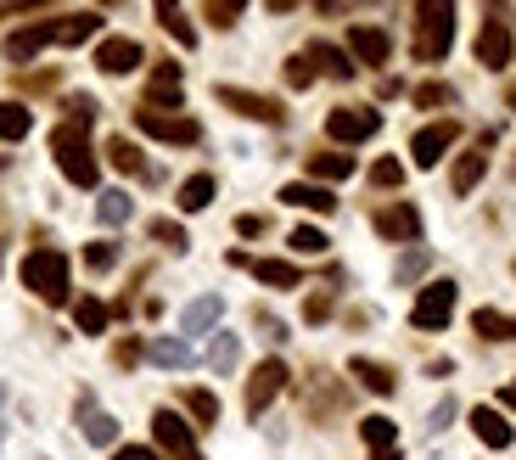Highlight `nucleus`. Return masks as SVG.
I'll list each match as a JSON object with an SVG mask.
<instances>
[{
	"mask_svg": "<svg viewBox=\"0 0 516 460\" xmlns=\"http://www.w3.org/2000/svg\"><path fill=\"white\" fill-rule=\"evenodd\" d=\"M96 29H101V17H96V12L40 17V23H29V29L6 34V57H12V62H29L34 51H45V45H85Z\"/></svg>",
	"mask_w": 516,
	"mask_h": 460,
	"instance_id": "1",
	"label": "nucleus"
},
{
	"mask_svg": "<svg viewBox=\"0 0 516 460\" xmlns=\"http://www.w3.org/2000/svg\"><path fill=\"white\" fill-rule=\"evenodd\" d=\"M449 45H455V0H416V34H410L416 62H444Z\"/></svg>",
	"mask_w": 516,
	"mask_h": 460,
	"instance_id": "2",
	"label": "nucleus"
},
{
	"mask_svg": "<svg viewBox=\"0 0 516 460\" xmlns=\"http://www.w3.org/2000/svg\"><path fill=\"white\" fill-rule=\"evenodd\" d=\"M51 152H57V169L68 174L73 186H96V174H101V163H96V152H90V124H57V135H51Z\"/></svg>",
	"mask_w": 516,
	"mask_h": 460,
	"instance_id": "3",
	"label": "nucleus"
},
{
	"mask_svg": "<svg viewBox=\"0 0 516 460\" xmlns=\"http://www.w3.org/2000/svg\"><path fill=\"white\" fill-rule=\"evenodd\" d=\"M23 287L45 303H68V259H62L57 247H34L29 259H23Z\"/></svg>",
	"mask_w": 516,
	"mask_h": 460,
	"instance_id": "4",
	"label": "nucleus"
},
{
	"mask_svg": "<svg viewBox=\"0 0 516 460\" xmlns=\"http://www.w3.org/2000/svg\"><path fill=\"white\" fill-rule=\"evenodd\" d=\"M455 281H432V287H421L416 309H410V320H416V331H444L449 315H455Z\"/></svg>",
	"mask_w": 516,
	"mask_h": 460,
	"instance_id": "5",
	"label": "nucleus"
},
{
	"mask_svg": "<svg viewBox=\"0 0 516 460\" xmlns=\"http://www.w3.org/2000/svg\"><path fill=\"white\" fill-rule=\"evenodd\" d=\"M376 130H382L376 107H331V113H326V135H331V141H343V146L371 141Z\"/></svg>",
	"mask_w": 516,
	"mask_h": 460,
	"instance_id": "6",
	"label": "nucleus"
},
{
	"mask_svg": "<svg viewBox=\"0 0 516 460\" xmlns=\"http://www.w3.org/2000/svg\"><path fill=\"white\" fill-rule=\"evenodd\" d=\"M135 130L152 135V141H169V146H197L202 130H197V118H180V113H135Z\"/></svg>",
	"mask_w": 516,
	"mask_h": 460,
	"instance_id": "7",
	"label": "nucleus"
},
{
	"mask_svg": "<svg viewBox=\"0 0 516 460\" xmlns=\"http://www.w3.org/2000/svg\"><path fill=\"white\" fill-rule=\"evenodd\" d=\"M214 96L225 101L230 113L253 118V124H287V107H281V101H270V96H258V90H236V85H219Z\"/></svg>",
	"mask_w": 516,
	"mask_h": 460,
	"instance_id": "8",
	"label": "nucleus"
},
{
	"mask_svg": "<svg viewBox=\"0 0 516 460\" xmlns=\"http://www.w3.org/2000/svg\"><path fill=\"white\" fill-rule=\"evenodd\" d=\"M152 438H158V449L169 460H202V449H197V438H191V427L174 410H158L152 416Z\"/></svg>",
	"mask_w": 516,
	"mask_h": 460,
	"instance_id": "9",
	"label": "nucleus"
},
{
	"mask_svg": "<svg viewBox=\"0 0 516 460\" xmlns=\"http://www.w3.org/2000/svg\"><path fill=\"white\" fill-rule=\"evenodd\" d=\"M287 360H264V365H258V371L253 376H247V416H264V410H270V399H275V393H281V388H287Z\"/></svg>",
	"mask_w": 516,
	"mask_h": 460,
	"instance_id": "10",
	"label": "nucleus"
},
{
	"mask_svg": "<svg viewBox=\"0 0 516 460\" xmlns=\"http://www.w3.org/2000/svg\"><path fill=\"white\" fill-rule=\"evenodd\" d=\"M376 236H382V242H416L421 208L416 202H387V208H376Z\"/></svg>",
	"mask_w": 516,
	"mask_h": 460,
	"instance_id": "11",
	"label": "nucleus"
},
{
	"mask_svg": "<svg viewBox=\"0 0 516 460\" xmlns=\"http://www.w3.org/2000/svg\"><path fill=\"white\" fill-rule=\"evenodd\" d=\"M180 85H186V79H180V62H158V68H152V79H146V113H174V107H180Z\"/></svg>",
	"mask_w": 516,
	"mask_h": 460,
	"instance_id": "12",
	"label": "nucleus"
},
{
	"mask_svg": "<svg viewBox=\"0 0 516 460\" xmlns=\"http://www.w3.org/2000/svg\"><path fill=\"white\" fill-rule=\"evenodd\" d=\"M460 141V124L455 118H444V124H427V130H416V141H410V158L421 163V169H432V163H444V152Z\"/></svg>",
	"mask_w": 516,
	"mask_h": 460,
	"instance_id": "13",
	"label": "nucleus"
},
{
	"mask_svg": "<svg viewBox=\"0 0 516 460\" xmlns=\"http://www.w3.org/2000/svg\"><path fill=\"white\" fill-rule=\"evenodd\" d=\"M348 51H354L365 68H382V62L393 57V34L371 29V23H354V29H348Z\"/></svg>",
	"mask_w": 516,
	"mask_h": 460,
	"instance_id": "14",
	"label": "nucleus"
},
{
	"mask_svg": "<svg viewBox=\"0 0 516 460\" xmlns=\"http://www.w3.org/2000/svg\"><path fill=\"white\" fill-rule=\"evenodd\" d=\"M477 62L483 68H511V23L505 17H488L483 34H477Z\"/></svg>",
	"mask_w": 516,
	"mask_h": 460,
	"instance_id": "15",
	"label": "nucleus"
},
{
	"mask_svg": "<svg viewBox=\"0 0 516 460\" xmlns=\"http://www.w3.org/2000/svg\"><path fill=\"white\" fill-rule=\"evenodd\" d=\"M96 68L101 73H129V68H141V40H129V34H113V40H101L96 45Z\"/></svg>",
	"mask_w": 516,
	"mask_h": 460,
	"instance_id": "16",
	"label": "nucleus"
},
{
	"mask_svg": "<svg viewBox=\"0 0 516 460\" xmlns=\"http://www.w3.org/2000/svg\"><path fill=\"white\" fill-rule=\"evenodd\" d=\"M230 264H242V270H253L264 287H298L303 275H298V264H287V259H242V253H230Z\"/></svg>",
	"mask_w": 516,
	"mask_h": 460,
	"instance_id": "17",
	"label": "nucleus"
},
{
	"mask_svg": "<svg viewBox=\"0 0 516 460\" xmlns=\"http://www.w3.org/2000/svg\"><path fill=\"white\" fill-rule=\"evenodd\" d=\"M359 438H365V449H371L376 460H399V427L387 416H365L359 421Z\"/></svg>",
	"mask_w": 516,
	"mask_h": 460,
	"instance_id": "18",
	"label": "nucleus"
},
{
	"mask_svg": "<svg viewBox=\"0 0 516 460\" xmlns=\"http://www.w3.org/2000/svg\"><path fill=\"white\" fill-rule=\"evenodd\" d=\"M472 432L483 438L488 449H511V438H516V427L494 410V404H477V410H472Z\"/></svg>",
	"mask_w": 516,
	"mask_h": 460,
	"instance_id": "19",
	"label": "nucleus"
},
{
	"mask_svg": "<svg viewBox=\"0 0 516 460\" xmlns=\"http://www.w3.org/2000/svg\"><path fill=\"white\" fill-rule=\"evenodd\" d=\"M219 315H225V298H219V292H208V298L186 303V315H180V331H186V337H197V331H214V326H219Z\"/></svg>",
	"mask_w": 516,
	"mask_h": 460,
	"instance_id": "20",
	"label": "nucleus"
},
{
	"mask_svg": "<svg viewBox=\"0 0 516 460\" xmlns=\"http://www.w3.org/2000/svg\"><path fill=\"white\" fill-rule=\"evenodd\" d=\"M348 371L359 376V388H371L376 399H387V393L399 388V376L387 371V365H376V360H365V354H354V360H348Z\"/></svg>",
	"mask_w": 516,
	"mask_h": 460,
	"instance_id": "21",
	"label": "nucleus"
},
{
	"mask_svg": "<svg viewBox=\"0 0 516 460\" xmlns=\"http://www.w3.org/2000/svg\"><path fill=\"white\" fill-rule=\"evenodd\" d=\"M281 202H292V208H315V214H331V208H337V197H331L326 186H309V180L287 186V191H281Z\"/></svg>",
	"mask_w": 516,
	"mask_h": 460,
	"instance_id": "22",
	"label": "nucleus"
},
{
	"mask_svg": "<svg viewBox=\"0 0 516 460\" xmlns=\"http://www.w3.org/2000/svg\"><path fill=\"white\" fill-rule=\"evenodd\" d=\"M79 421H85V438H90V444H113V438H118V421L107 416V410H96L90 399H79Z\"/></svg>",
	"mask_w": 516,
	"mask_h": 460,
	"instance_id": "23",
	"label": "nucleus"
},
{
	"mask_svg": "<svg viewBox=\"0 0 516 460\" xmlns=\"http://www.w3.org/2000/svg\"><path fill=\"white\" fill-rule=\"evenodd\" d=\"M146 354H152V365H163V371H186V365H191L186 337H158V343L146 348Z\"/></svg>",
	"mask_w": 516,
	"mask_h": 460,
	"instance_id": "24",
	"label": "nucleus"
},
{
	"mask_svg": "<svg viewBox=\"0 0 516 460\" xmlns=\"http://www.w3.org/2000/svg\"><path fill=\"white\" fill-rule=\"evenodd\" d=\"M309 62H315V73H331V79H354V62L337 51V45H309Z\"/></svg>",
	"mask_w": 516,
	"mask_h": 460,
	"instance_id": "25",
	"label": "nucleus"
},
{
	"mask_svg": "<svg viewBox=\"0 0 516 460\" xmlns=\"http://www.w3.org/2000/svg\"><path fill=\"white\" fill-rule=\"evenodd\" d=\"M472 326L483 331L488 343H516V320H511V315H500V309H477Z\"/></svg>",
	"mask_w": 516,
	"mask_h": 460,
	"instance_id": "26",
	"label": "nucleus"
},
{
	"mask_svg": "<svg viewBox=\"0 0 516 460\" xmlns=\"http://www.w3.org/2000/svg\"><path fill=\"white\" fill-rule=\"evenodd\" d=\"M214 202V174H191V180H180V208L186 214H202Z\"/></svg>",
	"mask_w": 516,
	"mask_h": 460,
	"instance_id": "27",
	"label": "nucleus"
},
{
	"mask_svg": "<svg viewBox=\"0 0 516 460\" xmlns=\"http://www.w3.org/2000/svg\"><path fill=\"white\" fill-rule=\"evenodd\" d=\"M236 360H242V337H236V331H219L214 348H208V365H214L219 376H230V371H236Z\"/></svg>",
	"mask_w": 516,
	"mask_h": 460,
	"instance_id": "28",
	"label": "nucleus"
},
{
	"mask_svg": "<svg viewBox=\"0 0 516 460\" xmlns=\"http://www.w3.org/2000/svg\"><path fill=\"white\" fill-rule=\"evenodd\" d=\"M309 174H315V180H348V174H354V158H348V152H315V158H309Z\"/></svg>",
	"mask_w": 516,
	"mask_h": 460,
	"instance_id": "29",
	"label": "nucleus"
},
{
	"mask_svg": "<svg viewBox=\"0 0 516 460\" xmlns=\"http://www.w3.org/2000/svg\"><path fill=\"white\" fill-rule=\"evenodd\" d=\"M34 130L29 107H17V101H0V141H23Z\"/></svg>",
	"mask_w": 516,
	"mask_h": 460,
	"instance_id": "30",
	"label": "nucleus"
},
{
	"mask_svg": "<svg viewBox=\"0 0 516 460\" xmlns=\"http://www.w3.org/2000/svg\"><path fill=\"white\" fill-rule=\"evenodd\" d=\"M158 23L174 34L180 45H197V29L186 23V12H180V0H158Z\"/></svg>",
	"mask_w": 516,
	"mask_h": 460,
	"instance_id": "31",
	"label": "nucleus"
},
{
	"mask_svg": "<svg viewBox=\"0 0 516 460\" xmlns=\"http://www.w3.org/2000/svg\"><path fill=\"white\" fill-rule=\"evenodd\" d=\"M180 404L197 416V427H214V421H219V399L208 388H186V393H180Z\"/></svg>",
	"mask_w": 516,
	"mask_h": 460,
	"instance_id": "32",
	"label": "nucleus"
},
{
	"mask_svg": "<svg viewBox=\"0 0 516 460\" xmlns=\"http://www.w3.org/2000/svg\"><path fill=\"white\" fill-rule=\"evenodd\" d=\"M73 320H79V331L101 337V331H107V303H101V298H79V303H73Z\"/></svg>",
	"mask_w": 516,
	"mask_h": 460,
	"instance_id": "33",
	"label": "nucleus"
},
{
	"mask_svg": "<svg viewBox=\"0 0 516 460\" xmlns=\"http://www.w3.org/2000/svg\"><path fill=\"white\" fill-rule=\"evenodd\" d=\"M107 158H113V169H124V174H146V163H141V152H135L129 135H113V141H107Z\"/></svg>",
	"mask_w": 516,
	"mask_h": 460,
	"instance_id": "34",
	"label": "nucleus"
},
{
	"mask_svg": "<svg viewBox=\"0 0 516 460\" xmlns=\"http://www.w3.org/2000/svg\"><path fill=\"white\" fill-rule=\"evenodd\" d=\"M483 169H488V152H466V158L455 163V191H460V197H466V191H477Z\"/></svg>",
	"mask_w": 516,
	"mask_h": 460,
	"instance_id": "35",
	"label": "nucleus"
},
{
	"mask_svg": "<svg viewBox=\"0 0 516 460\" xmlns=\"http://www.w3.org/2000/svg\"><path fill=\"white\" fill-rule=\"evenodd\" d=\"M129 214H135V202H129L124 191H107V197L96 202V219H101V225H124Z\"/></svg>",
	"mask_w": 516,
	"mask_h": 460,
	"instance_id": "36",
	"label": "nucleus"
},
{
	"mask_svg": "<svg viewBox=\"0 0 516 460\" xmlns=\"http://www.w3.org/2000/svg\"><path fill=\"white\" fill-rule=\"evenodd\" d=\"M242 12H247V0H202V17H208L214 29H230Z\"/></svg>",
	"mask_w": 516,
	"mask_h": 460,
	"instance_id": "37",
	"label": "nucleus"
},
{
	"mask_svg": "<svg viewBox=\"0 0 516 460\" xmlns=\"http://www.w3.org/2000/svg\"><path fill=\"white\" fill-rule=\"evenodd\" d=\"M152 242H163L169 253H186V230L174 225V219H152Z\"/></svg>",
	"mask_w": 516,
	"mask_h": 460,
	"instance_id": "38",
	"label": "nucleus"
},
{
	"mask_svg": "<svg viewBox=\"0 0 516 460\" xmlns=\"http://www.w3.org/2000/svg\"><path fill=\"white\" fill-rule=\"evenodd\" d=\"M292 242V253H326V230H315V225H298L287 236Z\"/></svg>",
	"mask_w": 516,
	"mask_h": 460,
	"instance_id": "39",
	"label": "nucleus"
},
{
	"mask_svg": "<svg viewBox=\"0 0 516 460\" xmlns=\"http://www.w3.org/2000/svg\"><path fill=\"white\" fill-rule=\"evenodd\" d=\"M410 96H416V107H449V101H455V90L438 85V79H427V85H416Z\"/></svg>",
	"mask_w": 516,
	"mask_h": 460,
	"instance_id": "40",
	"label": "nucleus"
},
{
	"mask_svg": "<svg viewBox=\"0 0 516 460\" xmlns=\"http://www.w3.org/2000/svg\"><path fill=\"white\" fill-rule=\"evenodd\" d=\"M85 264H90V270H113V264H118V242H90Z\"/></svg>",
	"mask_w": 516,
	"mask_h": 460,
	"instance_id": "41",
	"label": "nucleus"
},
{
	"mask_svg": "<svg viewBox=\"0 0 516 460\" xmlns=\"http://www.w3.org/2000/svg\"><path fill=\"white\" fill-rule=\"evenodd\" d=\"M427 253H404V259H399V270H393V275H399V287H410V281H416V275H427Z\"/></svg>",
	"mask_w": 516,
	"mask_h": 460,
	"instance_id": "42",
	"label": "nucleus"
},
{
	"mask_svg": "<svg viewBox=\"0 0 516 460\" xmlns=\"http://www.w3.org/2000/svg\"><path fill=\"white\" fill-rule=\"evenodd\" d=\"M371 180H376V186H399V180H404V163H399V158H376Z\"/></svg>",
	"mask_w": 516,
	"mask_h": 460,
	"instance_id": "43",
	"label": "nucleus"
},
{
	"mask_svg": "<svg viewBox=\"0 0 516 460\" xmlns=\"http://www.w3.org/2000/svg\"><path fill=\"white\" fill-rule=\"evenodd\" d=\"M62 107H68L73 124H96V101H90V96H68Z\"/></svg>",
	"mask_w": 516,
	"mask_h": 460,
	"instance_id": "44",
	"label": "nucleus"
},
{
	"mask_svg": "<svg viewBox=\"0 0 516 460\" xmlns=\"http://www.w3.org/2000/svg\"><path fill=\"white\" fill-rule=\"evenodd\" d=\"M309 79H315V62H309V57H292V62H287V85L303 90Z\"/></svg>",
	"mask_w": 516,
	"mask_h": 460,
	"instance_id": "45",
	"label": "nucleus"
},
{
	"mask_svg": "<svg viewBox=\"0 0 516 460\" xmlns=\"http://www.w3.org/2000/svg\"><path fill=\"white\" fill-rule=\"evenodd\" d=\"M326 315H331V292H315V298L303 303V320H309V326H320Z\"/></svg>",
	"mask_w": 516,
	"mask_h": 460,
	"instance_id": "46",
	"label": "nucleus"
},
{
	"mask_svg": "<svg viewBox=\"0 0 516 460\" xmlns=\"http://www.w3.org/2000/svg\"><path fill=\"white\" fill-rule=\"evenodd\" d=\"M264 230H270V219H264V214H242V219H236V236H264Z\"/></svg>",
	"mask_w": 516,
	"mask_h": 460,
	"instance_id": "47",
	"label": "nucleus"
},
{
	"mask_svg": "<svg viewBox=\"0 0 516 460\" xmlns=\"http://www.w3.org/2000/svg\"><path fill=\"white\" fill-rule=\"evenodd\" d=\"M113 460H163V455L146 449V444H124V449H113Z\"/></svg>",
	"mask_w": 516,
	"mask_h": 460,
	"instance_id": "48",
	"label": "nucleus"
},
{
	"mask_svg": "<svg viewBox=\"0 0 516 460\" xmlns=\"http://www.w3.org/2000/svg\"><path fill=\"white\" fill-rule=\"evenodd\" d=\"M449 421H455V399H444L438 410H432V421H427V432H444Z\"/></svg>",
	"mask_w": 516,
	"mask_h": 460,
	"instance_id": "49",
	"label": "nucleus"
},
{
	"mask_svg": "<svg viewBox=\"0 0 516 460\" xmlns=\"http://www.w3.org/2000/svg\"><path fill=\"white\" fill-rule=\"evenodd\" d=\"M113 360H118V365H135V360H141V343H135V337H129V343H118Z\"/></svg>",
	"mask_w": 516,
	"mask_h": 460,
	"instance_id": "50",
	"label": "nucleus"
},
{
	"mask_svg": "<svg viewBox=\"0 0 516 460\" xmlns=\"http://www.w3.org/2000/svg\"><path fill=\"white\" fill-rule=\"evenodd\" d=\"M258 326H264V337H270V343H281V337H287V326H281L275 315H258Z\"/></svg>",
	"mask_w": 516,
	"mask_h": 460,
	"instance_id": "51",
	"label": "nucleus"
},
{
	"mask_svg": "<svg viewBox=\"0 0 516 460\" xmlns=\"http://www.w3.org/2000/svg\"><path fill=\"white\" fill-rule=\"evenodd\" d=\"M0 6H17V12H34V6H51V0H0Z\"/></svg>",
	"mask_w": 516,
	"mask_h": 460,
	"instance_id": "52",
	"label": "nucleus"
},
{
	"mask_svg": "<svg viewBox=\"0 0 516 460\" xmlns=\"http://www.w3.org/2000/svg\"><path fill=\"white\" fill-rule=\"evenodd\" d=\"M0 444H6V388H0Z\"/></svg>",
	"mask_w": 516,
	"mask_h": 460,
	"instance_id": "53",
	"label": "nucleus"
},
{
	"mask_svg": "<svg viewBox=\"0 0 516 460\" xmlns=\"http://www.w3.org/2000/svg\"><path fill=\"white\" fill-rule=\"evenodd\" d=\"M287 6H298V0H270V12H287Z\"/></svg>",
	"mask_w": 516,
	"mask_h": 460,
	"instance_id": "54",
	"label": "nucleus"
},
{
	"mask_svg": "<svg viewBox=\"0 0 516 460\" xmlns=\"http://www.w3.org/2000/svg\"><path fill=\"white\" fill-rule=\"evenodd\" d=\"M505 404H511V410H516V382H511V388H505Z\"/></svg>",
	"mask_w": 516,
	"mask_h": 460,
	"instance_id": "55",
	"label": "nucleus"
},
{
	"mask_svg": "<svg viewBox=\"0 0 516 460\" xmlns=\"http://www.w3.org/2000/svg\"><path fill=\"white\" fill-rule=\"evenodd\" d=\"M101 6H124V0H101Z\"/></svg>",
	"mask_w": 516,
	"mask_h": 460,
	"instance_id": "56",
	"label": "nucleus"
},
{
	"mask_svg": "<svg viewBox=\"0 0 516 460\" xmlns=\"http://www.w3.org/2000/svg\"><path fill=\"white\" fill-rule=\"evenodd\" d=\"M505 101H511V107H516V90H511V96H505Z\"/></svg>",
	"mask_w": 516,
	"mask_h": 460,
	"instance_id": "57",
	"label": "nucleus"
}]
</instances>
